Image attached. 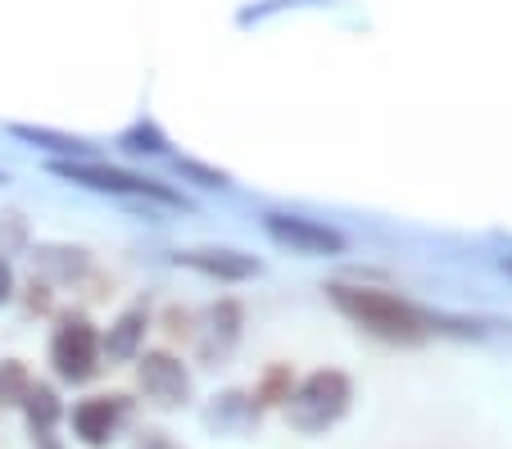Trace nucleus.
I'll list each match as a JSON object with an SVG mask.
<instances>
[{"label":"nucleus","instance_id":"1","mask_svg":"<svg viewBox=\"0 0 512 449\" xmlns=\"http://www.w3.org/2000/svg\"><path fill=\"white\" fill-rule=\"evenodd\" d=\"M327 300L345 313L349 323H358L363 332L381 336L390 345H417L435 332V318L422 313L413 300L395 291H381V286H349V282H331Z\"/></svg>","mask_w":512,"mask_h":449},{"label":"nucleus","instance_id":"2","mask_svg":"<svg viewBox=\"0 0 512 449\" xmlns=\"http://www.w3.org/2000/svg\"><path fill=\"white\" fill-rule=\"evenodd\" d=\"M354 404V381L345 377L340 368H318L290 391L286 400V422L304 436H318V431L336 427L340 418Z\"/></svg>","mask_w":512,"mask_h":449},{"label":"nucleus","instance_id":"3","mask_svg":"<svg viewBox=\"0 0 512 449\" xmlns=\"http://www.w3.org/2000/svg\"><path fill=\"white\" fill-rule=\"evenodd\" d=\"M50 173L64 177V182L91 186V191H105V196H127V200H159V205H177V196L168 186L150 182L141 173H123V168H105L91 164V159H50Z\"/></svg>","mask_w":512,"mask_h":449},{"label":"nucleus","instance_id":"4","mask_svg":"<svg viewBox=\"0 0 512 449\" xmlns=\"http://www.w3.org/2000/svg\"><path fill=\"white\" fill-rule=\"evenodd\" d=\"M50 363L64 381H91L100 372V332L87 318H64L50 336Z\"/></svg>","mask_w":512,"mask_h":449},{"label":"nucleus","instance_id":"5","mask_svg":"<svg viewBox=\"0 0 512 449\" xmlns=\"http://www.w3.org/2000/svg\"><path fill=\"white\" fill-rule=\"evenodd\" d=\"M263 232L290 254H309V259H327V254H345V232L318 223L304 214H263Z\"/></svg>","mask_w":512,"mask_h":449},{"label":"nucleus","instance_id":"6","mask_svg":"<svg viewBox=\"0 0 512 449\" xmlns=\"http://www.w3.org/2000/svg\"><path fill=\"white\" fill-rule=\"evenodd\" d=\"M136 381H141V391L150 395L155 404H186L191 400V372L177 354L168 350H141L136 354Z\"/></svg>","mask_w":512,"mask_h":449},{"label":"nucleus","instance_id":"7","mask_svg":"<svg viewBox=\"0 0 512 449\" xmlns=\"http://www.w3.org/2000/svg\"><path fill=\"white\" fill-rule=\"evenodd\" d=\"M127 418V400L123 395H91L73 409V436L91 449H105L114 440V431L123 427Z\"/></svg>","mask_w":512,"mask_h":449},{"label":"nucleus","instance_id":"8","mask_svg":"<svg viewBox=\"0 0 512 449\" xmlns=\"http://www.w3.org/2000/svg\"><path fill=\"white\" fill-rule=\"evenodd\" d=\"M177 264L191 268V273L218 277V282H250L259 277V259L241 250H227V245H200V250H177Z\"/></svg>","mask_w":512,"mask_h":449},{"label":"nucleus","instance_id":"9","mask_svg":"<svg viewBox=\"0 0 512 449\" xmlns=\"http://www.w3.org/2000/svg\"><path fill=\"white\" fill-rule=\"evenodd\" d=\"M145 332H150V313L136 304V309L118 313L114 327L100 336V354H109V359H118V363L136 359V354H141V345H145Z\"/></svg>","mask_w":512,"mask_h":449},{"label":"nucleus","instance_id":"10","mask_svg":"<svg viewBox=\"0 0 512 449\" xmlns=\"http://www.w3.org/2000/svg\"><path fill=\"white\" fill-rule=\"evenodd\" d=\"M236 336H241V309H236L232 300L213 304V309H209V332H204V341H200L204 359H213V354H227L236 345Z\"/></svg>","mask_w":512,"mask_h":449},{"label":"nucleus","instance_id":"11","mask_svg":"<svg viewBox=\"0 0 512 449\" xmlns=\"http://www.w3.org/2000/svg\"><path fill=\"white\" fill-rule=\"evenodd\" d=\"M32 259H37V268L46 277H55V282H78V277L87 273V250H78V245H41Z\"/></svg>","mask_w":512,"mask_h":449},{"label":"nucleus","instance_id":"12","mask_svg":"<svg viewBox=\"0 0 512 449\" xmlns=\"http://www.w3.org/2000/svg\"><path fill=\"white\" fill-rule=\"evenodd\" d=\"M254 413H259V404H254L250 395L227 391V395H218V404L209 409V427H218V431H241V427H250Z\"/></svg>","mask_w":512,"mask_h":449},{"label":"nucleus","instance_id":"13","mask_svg":"<svg viewBox=\"0 0 512 449\" xmlns=\"http://www.w3.org/2000/svg\"><path fill=\"white\" fill-rule=\"evenodd\" d=\"M23 413H28L32 436L46 440V436H50V427L59 422V400H55V391H50V386H32L28 400H23Z\"/></svg>","mask_w":512,"mask_h":449},{"label":"nucleus","instance_id":"14","mask_svg":"<svg viewBox=\"0 0 512 449\" xmlns=\"http://www.w3.org/2000/svg\"><path fill=\"white\" fill-rule=\"evenodd\" d=\"M32 391V377L19 359H0V409H23Z\"/></svg>","mask_w":512,"mask_h":449},{"label":"nucleus","instance_id":"15","mask_svg":"<svg viewBox=\"0 0 512 449\" xmlns=\"http://www.w3.org/2000/svg\"><path fill=\"white\" fill-rule=\"evenodd\" d=\"M290 391H295V381H290V368H268L263 372V381H259V391H254V400L259 404H286L290 400Z\"/></svg>","mask_w":512,"mask_h":449},{"label":"nucleus","instance_id":"16","mask_svg":"<svg viewBox=\"0 0 512 449\" xmlns=\"http://www.w3.org/2000/svg\"><path fill=\"white\" fill-rule=\"evenodd\" d=\"M132 449H177V445H173V440L164 436V431H141Z\"/></svg>","mask_w":512,"mask_h":449},{"label":"nucleus","instance_id":"17","mask_svg":"<svg viewBox=\"0 0 512 449\" xmlns=\"http://www.w3.org/2000/svg\"><path fill=\"white\" fill-rule=\"evenodd\" d=\"M10 295H14V277H10V264L0 259V304L10 300Z\"/></svg>","mask_w":512,"mask_h":449},{"label":"nucleus","instance_id":"18","mask_svg":"<svg viewBox=\"0 0 512 449\" xmlns=\"http://www.w3.org/2000/svg\"><path fill=\"white\" fill-rule=\"evenodd\" d=\"M508 268H512V264H508Z\"/></svg>","mask_w":512,"mask_h":449}]
</instances>
